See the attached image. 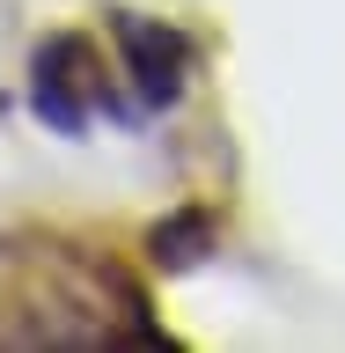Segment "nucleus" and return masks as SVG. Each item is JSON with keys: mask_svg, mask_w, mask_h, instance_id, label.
Listing matches in <instances>:
<instances>
[{"mask_svg": "<svg viewBox=\"0 0 345 353\" xmlns=\"http://www.w3.org/2000/svg\"><path fill=\"white\" fill-rule=\"evenodd\" d=\"M198 236H206V221H198V214L191 221H169V228H154V258H162V265H191L198 258V250H191Z\"/></svg>", "mask_w": 345, "mask_h": 353, "instance_id": "obj_3", "label": "nucleus"}, {"mask_svg": "<svg viewBox=\"0 0 345 353\" xmlns=\"http://www.w3.org/2000/svg\"><path fill=\"white\" fill-rule=\"evenodd\" d=\"M30 103L52 132H88L96 103H103V52L74 30L37 44V59H30Z\"/></svg>", "mask_w": 345, "mask_h": 353, "instance_id": "obj_1", "label": "nucleus"}, {"mask_svg": "<svg viewBox=\"0 0 345 353\" xmlns=\"http://www.w3.org/2000/svg\"><path fill=\"white\" fill-rule=\"evenodd\" d=\"M110 37L125 52V81L140 96V110H169L184 96L198 66V44L176 30V22H147V15H110Z\"/></svg>", "mask_w": 345, "mask_h": 353, "instance_id": "obj_2", "label": "nucleus"}]
</instances>
